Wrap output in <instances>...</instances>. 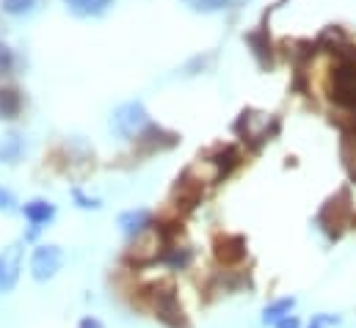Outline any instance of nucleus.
<instances>
[{"label":"nucleus","mask_w":356,"mask_h":328,"mask_svg":"<svg viewBox=\"0 0 356 328\" xmlns=\"http://www.w3.org/2000/svg\"><path fill=\"white\" fill-rule=\"evenodd\" d=\"M340 323V315H326V312H321V315H312V320H309V326L307 328H332Z\"/></svg>","instance_id":"12"},{"label":"nucleus","mask_w":356,"mask_h":328,"mask_svg":"<svg viewBox=\"0 0 356 328\" xmlns=\"http://www.w3.org/2000/svg\"><path fill=\"white\" fill-rule=\"evenodd\" d=\"M296 309V298H276L263 309V326H276L284 318H290Z\"/></svg>","instance_id":"7"},{"label":"nucleus","mask_w":356,"mask_h":328,"mask_svg":"<svg viewBox=\"0 0 356 328\" xmlns=\"http://www.w3.org/2000/svg\"><path fill=\"white\" fill-rule=\"evenodd\" d=\"M108 3H111V0H67V6H70L75 14H83V17H89V14H102Z\"/></svg>","instance_id":"10"},{"label":"nucleus","mask_w":356,"mask_h":328,"mask_svg":"<svg viewBox=\"0 0 356 328\" xmlns=\"http://www.w3.org/2000/svg\"><path fill=\"white\" fill-rule=\"evenodd\" d=\"M229 0H199V8H204V11H218V8H224Z\"/></svg>","instance_id":"15"},{"label":"nucleus","mask_w":356,"mask_h":328,"mask_svg":"<svg viewBox=\"0 0 356 328\" xmlns=\"http://www.w3.org/2000/svg\"><path fill=\"white\" fill-rule=\"evenodd\" d=\"M64 259H67V256H64V248L56 246V243H42V246H36L33 254H31V262H28L33 281H50V279H56L58 270L64 268Z\"/></svg>","instance_id":"1"},{"label":"nucleus","mask_w":356,"mask_h":328,"mask_svg":"<svg viewBox=\"0 0 356 328\" xmlns=\"http://www.w3.org/2000/svg\"><path fill=\"white\" fill-rule=\"evenodd\" d=\"M149 227H152V213H149L147 207L127 210V213L119 215V229H122L127 238H141Z\"/></svg>","instance_id":"5"},{"label":"nucleus","mask_w":356,"mask_h":328,"mask_svg":"<svg viewBox=\"0 0 356 328\" xmlns=\"http://www.w3.org/2000/svg\"><path fill=\"white\" fill-rule=\"evenodd\" d=\"M22 215L28 218L31 227H44L56 218V204L47 199H33V202L22 204Z\"/></svg>","instance_id":"6"},{"label":"nucleus","mask_w":356,"mask_h":328,"mask_svg":"<svg viewBox=\"0 0 356 328\" xmlns=\"http://www.w3.org/2000/svg\"><path fill=\"white\" fill-rule=\"evenodd\" d=\"M332 97L348 108L356 110V64H340L334 69V78H332Z\"/></svg>","instance_id":"2"},{"label":"nucleus","mask_w":356,"mask_h":328,"mask_svg":"<svg viewBox=\"0 0 356 328\" xmlns=\"http://www.w3.org/2000/svg\"><path fill=\"white\" fill-rule=\"evenodd\" d=\"M144 124H147V110H144L141 102H127V105L116 108V113H113V119H111V127H113L119 136H124V138L136 136Z\"/></svg>","instance_id":"3"},{"label":"nucleus","mask_w":356,"mask_h":328,"mask_svg":"<svg viewBox=\"0 0 356 328\" xmlns=\"http://www.w3.org/2000/svg\"><path fill=\"white\" fill-rule=\"evenodd\" d=\"M22 108V99L14 88H0V119H14Z\"/></svg>","instance_id":"8"},{"label":"nucleus","mask_w":356,"mask_h":328,"mask_svg":"<svg viewBox=\"0 0 356 328\" xmlns=\"http://www.w3.org/2000/svg\"><path fill=\"white\" fill-rule=\"evenodd\" d=\"M19 270H22V246L14 243V246L3 248L0 251V293H8L17 287Z\"/></svg>","instance_id":"4"},{"label":"nucleus","mask_w":356,"mask_h":328,"mask_svg":"<svg viewBox=\"0 0 356 328\" xmlns=\"http://www.w3.org/2000/svg\"><path fill=\"white\" fill-rule=\"evenodd\" d=\"M11 67H14V53L0 42V75L11 72Z\"/></svg>","instance_id":"13"},{"label":"nucleus","mask_w":356,"mask_h":328,"mask_svg":"<svg viewBox=\"0 0 356 328\" xmlns=\"http://www.w3.org/2000/svg\"><path fill=\"white\" fill-rule=\"evenodd\" d=\"M273 328H301V320H298L296 315H290V318H284L282 323H276Z\"/></svg>","instance_id":"18"},{"label":"nucleus","mask_w":356,"mask_h":328,"mask_svg":"<svg viewBox=\"0 0 356 328\" xmlns=\"http://www.w3.org/2000/svg\"><path fill=\"white\" fill-rule=\"evenodd\" d=\"M75 199H78V204H81L83 210H97V207H99V202H97V199H86L81 190H75Z\"/></svg>","instance_id":"14"},{"label":"nucleus","mask_w":356,"mask_h":328,"mask_svg":"<svg viewBox=\"0 0 356 328\" xmlns=\"http://www.w3.org/2000/svg\"><path fill=\"white\" fill-rule=\"evenodd\" d=\"M0 210H14V196L0 188Z\"/></svg>","instance_id":"16"},{"label":"nucleus","mask_w":356,"mask_h":328,"mask_svg":"<svg viewBox=\"0 0 356 328\" xmlns=\"http://www.w3.org/2000/svg\"><path fill=\"white\" fill-rule=\"evenodd\" d=\"M19 155H22V141H19V136H6V138L0 141V161L14 163Z\"/></svg>","instance_id":"9"},{"label":"nucleus","mask_w":356,"mask_h":328,"mask_svg":"<svg viewBox=\"0 0 356 328\" xmlns=\"http://www.w3.org/2000/svg\"><path fill=\"white\" fill-rule=\"evenodd\" d=\"M78 328H105V326H102V320H99V318H91V315H86V318H81Z\"/></svg>","instance_id":"17"},{"label":"nucleus","mask_w":356,"mask_h":328,"mask_svg":"<svg viewBox=\"0 0 356 328\" xmlns=\"http://www.w3.org/2000/svg\"><path fill=\"white\" fill-rule=\"evenodd\" d=\"M36 6V0H3V11L11 14V17H22V14H31Z\"/></svg>","instance_id":"11"}]
</instances>
